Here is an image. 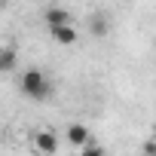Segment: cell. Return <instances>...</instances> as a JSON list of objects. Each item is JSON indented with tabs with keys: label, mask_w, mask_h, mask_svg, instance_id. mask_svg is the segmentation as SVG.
Here are the masks:
<instances>
[{
	"label": "cell",
	"mask_w": 156,
	"mask_h": 156,
	"mask_svg": "<svg viewBox=\"0 0 156 156\" xmlns=\"http://www.w3.org/2000/svg\"><path fill=\"white\" fill-rule=\"evenodd\" d=\"M19 92H22L28 101H49V98H52V80L46 76V70L28 67V70L19 76Z\"/></svg>",
	"instance_id": "1"
},
{
	"label": "cell",
	"mask_w": 156,
	"mask_h": 156,
	"mask_svg": "<svg viewBox=\"0 0 156 156\" xmlns=\"http://www.w3.org/2000/svg\"><path fill=\"white\" fill-rule=\"evenodd\" d=\"M31 144L40 156H55L58 153V135L52 129H34L31 132Z\"/></svg>",
	"instance_id": "2"
},
{
	"label": "cell",
	"mask_w": 156,
	"mask_h": 156,
	"mask_svg": "<svg viewBox=\"0 0 156 156\" xmlns=\"http://www.w3.org/2000/svg\"><path fill=\"white\" fill-rule=\"evenodd\" d=\"M64 141L70 144V147H86L89 141H92V129L86 126V122H70L67 129H64Z\"/></svg>",
	"instance_id": "3"
},
{
	"label": "cell",
	"mask_w": 156,
	"mask_h": 156,
	"mask_svg": "<svg viewBox=\"0 0 156 156\" xmlns=\"http://www.w3.org/2000/svg\"><path fill=\"white\" fill-rule=\"evenodd\" d=\"M49 37H52L58 46H73L76 40H80V34H76L73 25H55V28H49Z\"/></svg>",
	"instance_id": "4"
},
{
	"label": "cell",
	"mask_w": 156,
	"mask_h": 156,
	"mask_svg": "<svg viewBox=\"0 0 156 156\" xmlns=\"http://www.w3.org/2000/svg\"><path fill=\"white\" fill-rule=\"evenodd\" d=\"M43 22H46V28H55V25H73V12L64 9V6H49V9L43 12Z\"/></svg>",
	"instance_id": "5"
},
{
	"label": "cell",
	"mask_w": 156,
	"mask_h": 156,
	"mask_svg": "<svg viewBox=\"0 0 156 156\" xmlns=\"http://www.w3.org/2000/svg\"><path fill=\"white\" fill-rule=\"evenodd\" d=\"M19 67V49L12 43H3L0 46V73H12Z\"/></svg>",
	"instance_id": "6"
},
{
	"label": "cell",
	"mask_w": 156,
	"mask_h": 156,
	"mask_svg": "<svg viewBox=\"0 0 156 156\" xmlns=\"http://www.w3.org/2000/svg\"><path fill=\"white\" fill-rule=\"evenodd\" d=\"M89 31H92V37H107V34H110V16L95 12V16L89 19Z\"/></svg>",
	"instance_id": "7"
},
{
	"label": "cell",
	"mask_w": 156,
	"mask_h": 156,
	"mask_svg": "<svg viewBox=\"0 0 156 156\" xmlns=\"http://www.w3.org/2000/svg\"><path fill=\"white\" fill-rule=\"evenodd\" d=\"M80 156H107V150H104V147H98L95 141H89L86 147H80Z\"/></svg>",
	"instance_id": "8"
},
{
	"label": "cell",
	"mask_w": 156,
	"mask_h": 156,
	"mask_svg": "<svg viewBox=\"0 0 156 156\" xmlns=\"http://www.w3.org/2000/svg\"><path fill=\"white\" fill-rule=\"evenodd\" d=\"M141 156H156V141H153V138H147V141H144V147H141Z\"/></svg>",
	"instance_id": "9"
},
{
	"label": "cell",
	"mask_w": 156,
	"mask_h": 156,
	"mask_svg": "<svg viewBox=\"0 0 156 156\" xmlns=\"http://www.w3.org/2000/svg\"><path fill=\"white\" fill-rule=\"evenodd\" d=\"M6 3H9V0H0V9H3V6H6Z\"/></svg>",
	"instance_id": "10"
}]
</instances>
